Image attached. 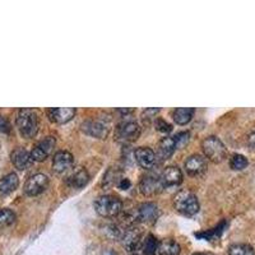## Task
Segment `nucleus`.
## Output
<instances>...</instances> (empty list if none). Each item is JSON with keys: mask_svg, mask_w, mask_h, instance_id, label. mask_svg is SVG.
<instances>
[{"mask_svg": "<svg viewBox=\"0 0 255 255\" xmlns=\"http://www.w3.org/2000/svg\"><path fill=\"white\" fill-rule=\"evenodd\" d=\"M131 183L130 180L127 179V177H123V179L119 180V183H118V186H119L120 189H123V190H128V189L130 188Z\"/></svg>", "mask_w": 255, "mask_h": 255, "instance_id": "obj_30", "label": "nucleus"}, {"mask_svg": "<svg viewBox=\"0 0 255 255\" xmlns=\"http://www.w3.org/2000/svg\"><path fill=\"white\" fill-rule=\"evenodd\" d=\"M102 255H116V253L111 249H106L104 253H102Z\"/></svg>", "mask_w": 255, "mask_h": 255, "instance_id": "obj_32", "label": "nucleus"}, {"mask_svg": "<svg viewBox=\"0 0 255 255\" xmlns=\"http://www.w3.org/2000/svg\"><path fill=\"white\" fill-rule=\"evenodd\" d=\"M229 255H255V252L248 244H234L229 248Z\"/></svg>", "mask_w": 255, "mask_h": 255, "instance_id": "obj_24", "label": "nucleus"}, {"mask_svg": "<svg viewBox=\"0 0 255 255\" xmlns=\"http://www.w3.org/2000/svg\"><path fill=\"white\" fill-rule=\"evenodd\" d=\"M18 184H19V179L14 172H10V174L3 176L0 179V195L5 197V195L13 193L18 188Z\"/></svg>", "mask_w": 255, "mask_h": 255, "instance_id": "obj_20", "label": "nucleus"}, {"mask_svg": "<svg viewBox=\"0 0 255 255\" xmlns=\"http://www.w3.org/2000/svg\"><path fill=\"white\" fill-rule=\"evenodd\" d=\"M189 138H190V134H189L188 131H183V133L176 134V135H175V139H176L177 148H181L185 144H188Z\"/></svg>", "mask_w": 255, "mask_h": 255, "instance_id": "obj_27", "label": "nucleus"}, {"mask_svg": "<svg viewBox=\"0 0 255 255\" xmlns=\"http://www.w3.org/2000/svg\"><path fill=\"white\" fill-rule=\"evenodd\" d=\"M10 159H12V163L15 166V168L20 170V171L31 167L32 162H33L31 153L22 147L15 148L10 154Z\"/></svg>", "mask_w": 255, "mask_h": 255, "instance_id": "obj_15", "label": "nucleus"}, {"mask_svg": "<svg viewBox=\"0 0 255 255\" xmlns=\"http://www.w3.org/2000/svg\"><path fill=\"white\" fill-rule=\"evenodd\" d=\"M95 209L101 217L114 218L123 211V202L115 195H101L96 199Z\"/></svg>", "mask_w": 255, "mask_h": 255, "instance_id": "obj_2", "label": "nucleus"}, {"mask_svg": "<svg viewBox=\"0 0 255 255\" xmlns=\"http://www.w3.org/2000/svg\"><path fill=\"white\" fill-rule=\"evenodd\" d=\"M177 149L175 136H165L158 143V156L161 159H168Z\"/></svg>", "mask_w": 255, "mask_h": 255, "instance_id": "obj_19", "label": "nucleus"}, {"mask_svg": "<svg viewBox=\"0 0 255 255\" xmlns=\"http://www.w3.org/2000/svg\"><path fill=\"white\" fill-rule=\"evenodd\" d=\"M50 120L58 124H65L70 122L76 115V109L73 108H60V109H49L47 110Z\"/></svg>", "mask_w": 255, "mask_h": 255, "instance_id": "obj_17", "label": "nucleus"}, {"mask_svg": "<svg viewBox=\"0 0 255 255\" xmlns=\"http://www.w3.org/2000/svg\"><path fill=\"white\" fill-rule=\"evenodd\" d=\"M15 221V215L12 209L3 208L0 209V229L10 226Z\"/></svg>", "mask_w": 255, "mask_h": 255, "instance_id": "obj_26", "label": "nucleus"}, {"mask_svg": "<svg viewBox=\"0 0 255 255\" xmlns=\"http://www.w3.org/2000/svg\"><path fill=\"white\" fill-rule=\"evenodd\" d=\"M248 165H249V161L243 154H232V157L230 158V167L235 171H241L244 168H247Z\"/></svg>", "mask_w": 255, "mask_h": 255, "instance_id": "obj_25", "label": "nucleus"}, {"mask_svg": "<svg viewBox=\"0 0 255 255\" xmlns=\"http://www.w3.org/2000/svg\"><path fill=\"white\" fill-rule=\"evenodd\" d=\"M163 188L165 186L162 184V180L156 175H147L140 180L139 190L145 197H153V195L161 193Z\"/></svg>", "mask_w": 255, "mask_h": 255, "instance_id": "obj_8", "label": "nucleus"}, {"mask_svg": "<svg viewBox=\"0 0 255 255\" xmlns=\"http://www.w3.org/2000/svg\"><path fill=\"white\" fill-rule=\"evenodd\" d=\"M140 128L135 122H123L116 128V139L119 142H134L139 138Z\"/></svg>", "mask_w": 255, "mask_h": 255, "instance_id": "obj_5", "label": "nucleus"}, {"mask_svg": "<svg viewBox=\"0 0 255 255\" xmlns=\"http://www.w3.org/2000/svg\"><path fill=\"white\" fill-rule=\"evenodd\" d=\"M49 186V177L44 174L32 175L24 184V193L29 197H36L44 193Z\"/></svg>", "mask_w": 255, "mask_h": 255, "instance_id": "obj_7", "label": "nucleus"}, {"mask_svg": "<svg viewBox=\"0 0 255 255\" xmlns=\"http://www.w3.org/2000/svg\"><path fill=\"white\" fill-rule=\"evenodd\" d=\"M17 128L22 136L31 139L38 131V116L32 109H20L17 115Z\"/></svg>", "mask_w": 255, "mask_h": 255, "instance_id": "obj_1", "label": "nucleus"}, {"mask_svg": "<svg viewBox=\"0 0 255 255\" xmlns=\"http://www.w3.org/2000/svg\"><path fill=\"white\" fill-rule=\"evenodd\" d=\"M158 207L154 203H151V202L140 204L139 208H138V211L135 213L136 221H139V222L143 223H154L157 221V218H158Z\"/></svg>", "mask_w": 255, "mask_h": 255, "instance_id": "obj_12", "label": "nucleus"}, {"mask_svg": "<svg viewBox=\"0 0 255 255\" xmlns=\"http://www.w3.org/2000/svg\"><path fill=\"white\" fill-rule=\"evenodd\" d=\"M174 206L179 213L184 216H194L199 211V202L197 195L190 191H180L174 198Z\"/></svg>", "mask_w": 255, "mask_h": 255, "instance_id": "obj_3", "label": "nucleus"}, {"mask_svg": "<svg viewBox=\"0 0 255 255\" xmlns=\"http://www.w3.org/2000/svg\"><path fill=\"white\" fill-rule=\"evenodd\" d=\"M88 181H90V175H88L87 170L83 167H78L77 170H74L67 179L69 186L74 189H82L87 185Z\"/></svg>", "mask_w": 255, "mask_h": 255, "instance_id": "obj_18", "label": "nucleus"}, {"mask_svg": "<svg viewBox=\"0 0 255 255\" xmlns=\"http://www.w3.org/2000/svg\"><path fill=\"white\" fill-rule=\"evenodd\" d=\"M134 158L138 162V165L143 168H152L156 165L157 156L153 149L148 147H139L134 151Z\"/></svg>", "mask_w": 255, "mask_h": 255, "instance_id": "obj_14", "label": "nucleus"}, {"mask_svg": "<svg viewBox=\"0 0 255 255\" xmlns=\"http://www.w3.org/2000/svg\"><path fill=\"white\" fill-rule=\"evenodd\" d=\"M181 248L176 241L167 239L159 243L158 245V255H180Z\"/></svg>", "mask_w": 255, "mask_h": 255, "instance_id": "obj_21", "label": "nucleus"}, {"mask_svg": "<svg viewBox=\"0 0 255 255\" xmlns=\"http://www.w3.org/2000/svg\"><path fill=\"white\" fill-rule=\"evenodd\" d=\"M156 128L158 129L159 131H162V133H170L172 130V127L168 124L167 122L162 119H157L156 120Z\"/></svg>", "mask_w": 255, "mask_h": 255, "instance_id": "obj_29", "label": "nucleus"}, {"mask_svg": "<svg viewBox=\"0 0 255 255\" xmlns=\"http://www.w3.org/2000/svg\"><path fill=\"white\" fill-rule=\"evenodd\" d=\"M202 148H203L204 156L215 163L222 162L227 156L226 147L221 142V139H218L217 136L212 135L206 138L202 142Z\"/></svg>", "mask_w": 255, "mask_h": 255, "instance_id": "obj_4", "label": "nucleus"}, {"mask_svg": "<svg viewBox=\"0 0 255 255\" xmlns=\"http://www.w3.org/2000/svg\"><path fill=\"white\" fill-rule=\"evenodd\" d=\"M82 130L87 135L95 136L99 139H105L109 135V128L104 123L97 120H87L82 124Z\"/></svg>", "mask_w": 255, "mask_h": 255, "instance_id": "obj_13", "label": "nucleus"}, {"mask_svg": "<svg viewBox=\"0 0 255 255\" xmlns=\"http://www.w3.org/2000/svg\"><path fill=\"white\" fill-rule=\"evenodd\" d=\"M194 109L193 108H180L176 109L172 114V118H174L175 123L179 125H185L188 124L191 120L193 115H194Z\"/></svg>", "mask_w": 255, "mask_h": 255, "instance_id": "obj_22", "label": "nucleus"}, {"mask_svg": "<svg viewBox=\"0 0 255 255\" xmlns=\"http://www.w3.org/2000/svg\"><path fill=\"white\" fill-rule=\"evenodd\" d=\"M74 166V158L67 151H59L54 154L52 158V170L56 174H64L70 171Z\"/></svg>", "mask_w": 255, "mask_h": 255, "instance_id": "obj_10", "label": "nucleus"}, {"mask_svg": "<svg viewBox=\"0 0 255 255\" xmlns=\"http://www.w3.org/2000/svg\"><path fill=\"white\" fill-rule=\"evenodd\" d=\"M123 245L127 249V252L131 255H136V253L142 250L143 247V240H142V234L138 229L135 227H130L128 229L127 232L123 236Z\"/></svg>", "mask_w": 255, "mask_h": 255, "instance_id": "obj_6", "label": "nucleus"}, {"mask_svg": "<svg viewBox=\"0 0 255 255\" xmlns=\"http://www.w3.org/2000/svg\"><path fill=\"white\" fill-rule=\"evenodd\" d=\"M163 186H176L183 181V172L177 166H167L161 175Z\"/></svg>", "mask_w": 255, "mask_h": 255, "instance_id": "obj_16", "label": "nucleus"}, {"mask_svg": "<svg viewBox=\"0 0 255 255\" xmlns=\"http://www.w3.org/2000/svg\"><path fill=\"white\" fill-rule=\"evenodd\" d=\"M158 245L159 243L157 241V239L153 235H148L147 238L143 240V254L144 255H156V253L158 252Z\"/></svg>", "mask_w": 255, "mask_h": 255, "instance_id": "obj_23", "label": "nucleus"}, {"mask_svg": "<svg viewBox=\"0 0 255 255\" xmlns=\"http://www.w3.org/2000/svg\"><path fill=\"white\" fill-rule=\"evenodd\" d=\"M185 170L190 176H200L207 171V159L200 154H191L185 161Z\"/></svg>", "mask_w": 255, "mask_h": 255, "instance_id": "obj_11", "label": "nucleus"}, {"mask_svg": "<svg viewBox=\"0 0 255 255\" xmlns=\"http://www.w3.org/2000/svg\"><path fill=\"white\" fill-rule=\"evenodd\" d=\"M55 143L56 142L54 136H46L45 139L38 142L31 152L32 159H33V161H37V162L45 161V159L51 154V152L54 151Z\"/></svg>", "mask_w": 255, "mask_h": 255, "instance_id": "obj_9", "label": "nucleus"}, {"mask_svg": "<svg viewBox=\"0 0 255 255\" xmlns=\"http://www.w3.org/2000/svg\"><path fill=\"white\" fill-rule=\"evenodd\" d=\"M248 143H249L250 147L255 148V131H253V133L249 135V138H248Z\"/></svg>", "mask_w": 255, "mask_h": 255, "instance_id": "obj_31", "label": "nucleus"}, {"mask_svg": "<svg viewBox=\"0 0 255 255\" xmlns=\"http://www.w3.org/2000/svg\"><path fill=\"white\" fill-rule=\"evenodd\" d=\"M136 255H138V254H136Z\"/></svg>", "mask_w": 255, "mask_h": 255, "instance_id": "obj_34", "label": "nucleus"}, {"mask_svg": "<svg viewBox=\"0 0 255 255\" xmlns=\"http://www.w3.org/2000/svg\"><path fill=\"white\" fill-rule=\"evenodd\" d=\"M193 255H208V254H204V253H195V254Z\"/></svg>", "mask_w": 255, "mask_h": 255, "instance_id": "obj_33", "label": "nucleus"}, {"mask_svg": "<svg viewBox=\"0 0 255 255\" xmlns=\"http://www.w3.org/2000/svg\"><path fill=\"white\" fill-rule=\"evenodd\" d=\"M12 131V125L9 123V120L6 119L5 116L0 115V133H10Z\"/></svg>", "mask_w": 255, "mask_h": 255, "instance_id": "obj_28", "label": "nucleus"}]
</instances>
